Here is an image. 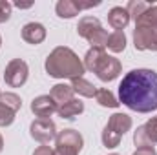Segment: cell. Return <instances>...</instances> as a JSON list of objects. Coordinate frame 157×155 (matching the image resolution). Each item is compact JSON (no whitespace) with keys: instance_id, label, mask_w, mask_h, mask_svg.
I'll return each mask as SVG.
<instances>
[{"instance_id":"6da1fadb","label":"cell","mask_w":157,"mask_h":155,"mask_svg":"<svg viewBox=\"0 0 157 155\" xmlns=\"http://www.w3.org/2000/svg\"><path fill=\"white\" fill-rule=\"evenodd\" d=\"M119 100L133 112L157 110V73L152 70H132L119 84Z\"/></svg>"},{"instance_id":"7a4b0ae2","label":"cell","mask_w":157,"mask_h":155,"mask_svg":"<svg viewBox=\"0 0 157 155\" xmlns=\"http://www.w3.org/2000/svg\"><path fill=\"white\" fill-rule=\"evenodd\" d=\"M46 70L51 77H73L77 78L84 73L82 64L78 62L75 53L68 47H57L51 57H48Z\"/></svg>"},{"instance_id":"3957f363","label":"cell","mask_w":157,"mask_h":155,"mask_svg":"<svg viewBox=\"0 0 157 155\" xmlns=\"http://www.w3.org/2000/svg\"><path fill=\"white\" fill-rule=\"evenodd\" d=\"M86 66L93 70L101 80H113L119 75V62L112 57H106L101 47H93L88 51Z\"/></svg>"},{"instance_id":"277c9868","label":"cell","mask_w":157,"mask_h":155,"mask_svg":"<svg viewBox=\"0 0 157 155\" xmlns=\"http://www.w3.org/2000/svg\"><path fill=\"white\" fill-rule=\"evenodd\" d=\"M130 124H132V120H130L128 115H121V113L113 115L110 119V124H108L106 130H104V135H102L104 144H106L108 148L117 146L121 135H124V131L130 128Z\"/></svg>"},{"instance_id":"5b68a950","label":"cell","mask_w":157,"mask_h":155,"mask_svg":"<svg viewBox=\"0 0 157 155\" xmlns=\"http://www.w3.org/2000/svg\"><path fill=\"white\" fill-rule=\"evenodd\" d=\"M80 146H82L80 135L73 130H66L59 135L57 152L53 155H77V152H80Z\"/></svg>"},{"instance_id":"8992f818","label":"cell","mask_w":157,"mask_h":155,"mask_svg":"<svg viewBox=\"0 0 157 155\" xmlns=\"http://www.w3.org/2000/svg\"><path fill=\"white\" fill-rule=\"evenodd\" d=\"M26 78H28V66H26V62L17 59V60H13L7 66V70H6V82L7 84L20 86V84L26 82Z\"/></svg>"},{"instance_id":"52a82bcc","label":"cell","mask_w":157,"mask_h":155,"mask_svg":"<svg viewBox=\"0 0 157 155\" xmlns=\"http://www.w3.org/2000/svg\"><path fill=\"white\" fill-rule=\"evenodd\" d=\"M31 135L40 142H48L55 137V124L48 119H39L31 124Z\"/></svg>"},{"instance_id":"ba28073f","label":"cell","mask_w":157,"mask_h":155,"mask_svg":"<svg viewBox=\"0 0 157 155\" xmlns=\"http://www.w3.org/2000/svg\"><path fill=\"white\" fill-rule=\"evenodd\" d=\"M135 47L139 49H157V29L141 28L135 31Z\"/></svg>"},{"instance_id":"9c48e42d","label":"cell","mask_w":157,"mask_h":155,"mask_svg":"<svg viewBox=\"0 0 157 155\" xmlns=\"http://www.w3.org/2000/svg\"><path fill=\"white\" fill-rule=\"evenodd\" d=\"M31 110H33L35 115H39L40 119H44V117H49L53 112H57L59 108H57V102L51 97H39L37 100H33Z\"/></svg>"},{"instance_id":"30bf717a","label":"cell","mask_w":157,"mask_h":155,"mask_svg":"<svg viewBox=\"0 0 157 155\" xmlns=\"http://www.w3.org/2000/svg\"><path fill=\"white\" fill-rule=\"evenodd\" d=\"M22 37H24V40H28V42H31V44H39V42H42L44 37H46L44 26L35 24V22L26 24V26H24V31H22Z\"/></svg>"},{"instance_id":"8fae6325","label":"cell","mask_w":157,"mask_h":155,"mask_svg":"<svg viewBox=\"0 0 157 155\" xmlns=\"http://www.w3.org/2000/svg\"><path fill=\"white\" fill-rule=\"evenodd\" d=\"M108 20H110V24H112L117 31H121V29L128 24V20H130V11H128V9H122V7H113V9L110 11Z\"/></svg>"},{"instance_id":"7c38bea8","label":"cell","mask_w":157,"mask_h":155,"mask_svg":"<svg viewBox=\"0 0 157 155\" xmlns=\"http://www.w3.org/2000/svg\"><path fill=\"white\" fill-rule=\"evenodd\" d=\"M84 110V104L80 102V100H70V102H64V106L62 108H59L57 112L60 113V117H64V119H73V117L80 113Z\"/></svg>"},{"instance_id":"4fadbf2b","label":"cell","mask_w":157,"mask_h":155,"mask_svg":"<svg viewBox=\"0 0 157 155\" xmlns=\"http://www.w3.org/2000/svg\"><path fill=\"white\" fill-rule=\"evenodd\" d=\"M71 95H73V89L70 88V86H64V84H59V86H55L53 88V91H51V99L53 100H59V102H62V100H71Z\"/></svg>"},{"instance_id":"5bb4252c","label":"cell","mask_w":157,"mask_h":155,"mask_svg":"<svg viewBox=\"0 0 157 155\" xmlns=\"http://www.w3.org/2000/svg\"><path fill=\"white\" fill-rule=\"evenodd\" d=\"M80 9L78 7L77 2H59L57 4V13H59V17H66V18H70V17H73V15H77V11Z\"/></svg>"},{"instance_id":"9a60e30c","label":"cell","mask_w":157,"mask_h":155,"mask_svg":"<svg viewBox=\"0 0 157 155\" xmlns=\"http://www.w3.org/2000/svg\"><path fill=\"white\" fill-rule=\"evenodd\" d=\"M106 46L112 49V51H122L124 46H126V39H124V33L122 31H115L113 35L108 37V42Z\"/></svg>"},{"instance_id":"2e32d148","label":"cell","mask_w":157,"mask_h":155,"mask_svg":"<svg viewBox=\"0 0 157 155\" xmlns=\"http://www.w3.org/2000/svg\"><path fill=\"white\" fill-rule=\"evenodd\" d=\"M95 97H97L99 104H102V106H110V108H117L119 106V102L115 100V97H113L108 89H99V91H95Z\"/></svg>"},{"instance_id":"e0dca14e","label":"cell","mask_w":157,"mask_h":155,"mask_svg":"<svg viewBox=\"0 0 157 155\" xmlns=\"http://www.w3.org/2000/svg\"><path fill=\"white\" fill-rule=\"evenodd\" d=\"M73 89H75V91H80V93L86 95V97H93V95H95V88L80 77L73 78Z\"/></svg>"},{"instance_id":"ac0fdd59","label":"cell","mask_w":157,"mask_h":155,"mask_svg":"<svg viewBox=\"0 0 157 155\" xmlns=\"http://www.w3.org/2000/svg\"><path fill=\"white\" fill-rule=\"evenodd\" d=\"M2 99V104L6 106V108H9L13 113L20 108V99L17 97V95H11V93H6V95H2L0 97Z\"/></svg>"},{"instance_id":"d6986e66","label":"cell","mask_w":157,"mask_h":155,"mask_svg":"<svg viewBox=\"0 0 157 155\" xmlns=\"http://www.w3.org/2000/svg\"><path fill=\"white\" fill-rule=\"evenodd\" d=\"M13 122V112L9 108H6L4 104H0V126L11 124Z\"/></svg>"},{"instance_id":"ffe728a7","label":"cell","mask_w":157,"mask_h":155,"mask_svg":"<svg viewBox=\"0 0 157 155\" xmlns=\"http://www.w3.org/2000/svg\"><path fill=\"white\" fill-rule=\"evenodd\" d=\"M11 15V6L7 2H0V22H6Z\"/></svg>"},{"instance_id":"44dd1931","label":"cell","mask_w":157,"mask_h":155,"mask_svg":"<svg viewBox=\"0 0 157 155\" xmlns=\"http://www.w3.org/2000/svg\"><path fill=\"white\" fill-rule=\"evenodd\" d=\"M133 155H155V152H154L152 146H146V148H139Z\"/></svg>"},{"instance_id":"7402d4cb","label":"cell","mask_w":157,"mask_h":155,"mask_svg":"<svg viewBox=\"0 0 157 155\" xmlns=\"http://www.w3.org/2000/svg\"><path fill=\"white\" fill-rule=\"evenodd\" d=\"M35 155H51V152H49L48 146H42V148H39V150L35 152Z\"/></svg>"},{"instance_id":"603a6c76","label":"cell","mask_w":157,"mask_h":155,"mask_svg":"<svg viewBox=\"0 0 157 155\" xmlns=\"http://www.w3.org/2000/svg\"><path fill=\"white\" fill-rule=\"evenodd\" d=\"M15 6H17V7H31V4H20V2H17Z\"/></svg>"},{"instance_id":"cb8c5ba5","label":"cell","mask_w":157,"mask_h":155,"mask_svg":"<svg viewBox=\"0 0 157 155\" xmlns=\"http://www.w3.org/2000/svg\"><path fill=\"white\" fill-rule=\"evenodd\" d=\"M0 150H2V139H0Z\"/></svg>"}]
</instances>
